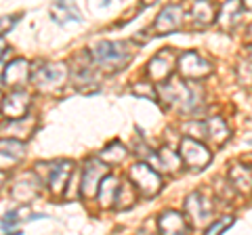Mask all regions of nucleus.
<instances>
[{
  "label": "nucleus",
  "instance_id": "1",
  "mask_svg": "<svg viewBox=\"0 0 252 235\" xmlns=\"http://www.w3.org/2000/svg\"><path fill=\"white\" fill-rule=\"evenodd\" d=\"M200 86L195 80H185V78H172L168 76L158 86V97L166 107L179 109L181 114H191L200 103Z\"/></svg>",
  "mask_w": 252,
  "mask_h": 235
},
{
  "label": "nucleus",
  "instance_id": "2",
  "mask_svg": "<svg viewBox=\"0 0 252 235\" xmlns=\"http://www.w3.org/2000/svg\"><path fill=\"white\" fill-rule=\"evenodd\" d=\"M94 65H99L105 74H116L124 69L135 57V49L124 40H101L91 51Z\"/></svg>",
  "mask_w": 252,
  "mask_h": 235
},
{
  "label": "nucleus",
  "instance_id": "3",
  "mask_svg": "<svg viewBox=\"0 0 252 235\" xmlns=\"http://www.w3.org/2000/svg\"><path fill=\"white\" fill-rule=\"evenodd\" d=\"M128 181L137 187L139 195L143 198H154L162 189V176L152 164L147 162H137L135 166L128 170Z\"/></svg>",
  "mask_w": 252,
  "mask_h": 235
},
{
  "label": "nucleus",
  "instance_id": "4",
  "mask_svg": "<svg viewBox=\"0 0 252 235\" xmlns=\"http://www.w3.org/2000/svg\"><path fill=\"white\" fill-rule=\"evenodd\" d=\"M179 155H181V162H183L185 166L189 170H193V172H202L212 162L210 147L200 143L195 137H183L181 139Z\"/></svg>",
  "mask_w": 252,
  "mask_h": 235
},
{
  "label": "nucleus",
  "instance_id": "5",
  "mask_svg": "<svg viewBox=\"0 0 252 235\" xmlns=\"http://www.w3.org/2000/svg\"><path fill=\"white\" fill-rule=\"evenodd\" d=\"M177 69H179L181 78H185V80H202V78L210 76L212 65L200 53L187 51L181 55V57H177Z\"/></svg>",
  "mask_w": 252,
  "mask_h": 235
},
{
  "label": "nucleus",
  "instance_id": "6",
  "mask_svg": "<svg viewBox=\"0 0 252 235\" xmlns=\"http://www.w3.org/2000/svg\"><path fill=\"white\" fill-rule=\"evenodd\" d=\"M67 80V67L63 63H49L42 65L34 74V84L42 92H57Z\"/></svg>",
  "mask_w": 252,
  "mask_h": 235
},
{
  "label": "nucleus",
  "instance_id": "7",
  "mask_svg": "<svg viewBox=\"0 0 252 235\" xmlns=\"http://www.w3.org/2000/svg\"><path fill=\"white\" fill-rule=\"evenodd\" d=\"M175 69H177V53L172 49H164L147 63L145 74H147L149 80L162 82V80H166L168 76H172Z\"/></svg>",
  "mask_w": 252,
  "mask_h": 235
},
{
  "label": "nucleus",
  "instance_id": "8",
  "mask_svg": "<svg viewBox=\"0 0 252 235\" xmlns=\"http://www.w3.org/2000/svg\"><path fill=\"white\" fill-rule=\"evenodd\" d=\"M107 172H109V166L103 160H89L86 162V166L82 170V183H80L84 198H93V195H97L101 178H103Z\"/></svg>",
  "mask_w": 252,
  "mask_h": 235
},
{
  "label": "nucleus",
  "instance_id": "9",
  "mask_svg": "<svg viewBox=\"0 0 252 235\" xmlns=\"http://www.w3.org/2000/svg\"><path fill=\"white\" fill-rule=\"evenodd\" d=\"M185 212L189 216V221H191L189 225L200 227L212 216V202L208 198H204L200 191H195V193L189 195L187 202H185Z\"/></svg>",
  "mask_w": 252,
  "mask_h": 235
},
{
  "label": "nucleus",
  "instance_id": "10",
  "mask_svg": "<svg viewBox=\"0 0 252 235\" xmlns=\"http://www.w3.org/2000/svg\"><path fill=\"white\" fill-rule=\"evenodd\" d=\"M183 21V11L177 4H168L164 6L162 13L158 15V19L154 21V34L156 36H168L172 32H177Z\"/></svg>",
  "mask_w": 252,
  "mask_h": 235
},
{
  "label": "nucleus",
  "instance_id": "11",
  "mask_svg": "<svg viewBox=\"0 0 252 235\" xmlns=\"http://www.w3.org/2000/svg\"><path fill=\"white\" fill-rule=\"evenodd\" d=\"M202 124H204V139H206L212 147L219 149V147H223L227 141H229V137H231L229 126H227V122L220 116L210 118V120L202 122Z\"/></svg>",
  "mask_w": 252,
  "mask_h": 235
},
{
  "label": "nucleus",
  "instance_id": "12",
  "mask_svg": "<svg viewBox=\"0 0 252 235\" xmlns=\"http://www.w3.org/2000/svg\"><path fill=\"white\" fill-rule=\"evenodd\" d=\"M49 166H51V175L46 178V183H49L53 195H63L65 193L69 176H72V162L63 160L57 164H49Z\"/></svg>",
  "mask_w": 252,
  "mask_h": 235
},
{
  "label": "nucleus",
  "instance_id": "13",
  "mask_svg": "<svg viewBox=\"0 0 252 235\" xmlns=\"http://www.w3.org/2000/svg\"><path fill=\"white\" fill-rule=\"evenodd\" d=\"M26 158V143L19 139H0V168L17 164Z\"/></svg>",
  "mask_w": 252,
  "mask_h": 235
},
{
  "label": "nucleus",
  "instance_id": "14",
  "mask_svg": "<svg viewBox=\"0 0 252 235\" xmlns=\"http://www.w3.org/2000/svg\"><path fill=\"white\" fill-rule=\"evenodd\" d=\"M28 107H30V95L26 90H21V88H15L9 97L2 99V112H4V116L9 118V120L26 116Z\"/></svg>",
  "mask_w": 252,
  "mask_h": 235
},
{
  "label": "nucleus",
  "instance_id": "15",
  "mask_svg": "<svg viewBox=\"0 0 252 235\" xmlns=\"http://www.w3.org/2000/svg\"><path fill=\"white\" fill-rule=\"evenodd\" d=\"M158 227H160L162 233H187L191 229V225L187 223V218L177 212V210H166V212H162L160 218H158Z\"/></svg>",
  "mask_w": 252,
  "mask_h": 235
},
{
  "label": "nucleus",
  "instance_id": "16",
  "mask_svg": "<svg viewBox=\"0 0 252 235\" xmlns=\"http://www.w3.org/2000/svg\"><path fill=\"white\" fill-rule=\"evenodd\" d=\"M227 176H229V183L240 193H244V195L252 193V166L250 164H231Z\"/></svg>",
  "mask_w": 252,
  "mask_h": 235
},
{
  "label": "nucleus",
  "instance_id": "17",
  "mask_svg": "<svg viewBox=\"0 0 252 235\" xmlns=\"http://www.w3.org/2000/svg\"><path fill=\"white\" fill-rule=\"evenodd\" d=\"M217 15H219V9L212 0H195L191 6V19L200 28H206L210 23H215Z\"/></svg>",
  "mask_w": 252,
  "mask_h": 235
},
{
  "label": "nucleus",
  "instance_id": "18",
  "mask_svg": "<svg viewBox=\"0 0 252 235\" xmlns=\"http://www.w3.org/2000/svg\"><path fill=\"white\" fill-rule=\"evenodd\" d=\"M4 78V84L6 86H13V88H19L21 84L28 82L30 78V65L26 59H15L13 63L6 65V69L2 72Z\"/></svg>",
  "mask_w": 252,
  "mask_h": 235
},
{
  "label": "nucleus",
  "instance_id": "19",
  "mask_svg": "<svg viewBox=\"0 0 252 235\" xmlns=\"http://www.w3.org/2000/svg\"><path fill=\"white\" fill-rule=\"evenodd\" d=\"M40 187H42V181L38 178L34 172H30L28 176H21L17 183L13 187V198L15 200H32L40 193Z\"/></svg>",
  "mask_w": 252,
  "mask_h": 235
},
{
  "label": "nucleus",
  "instance_id": "20",
  "mask_svg": "<svg viewBox=\"0 0 252 235\" xmlns=\"http://www.w3.org/2000/svg\"><path fill=\"white\" fill-rule=\"evenodd\" d=\"M36 128V118L32 116H21V118H13L9 120V124L2 128V132L6 137H13V139H19L23 141L26 137H30Z\"/></svg>",
  "mask_w": 252,
  "mask_h": 235
},
{
  "label": "nucleus",
  "instance_id": "21",
  "mask_svg": "<svg viewBox=\"0 0 252 235\" xmlns=\"http://www.w3.org/2000/svg\"><path fill=\"white\" fill-rule=\"evenodd\" d=\"M242 13H244L242 0H229V2L223 6V11H219L217 21L220 23V28H223V29H233L240 23Z\"/></svg>",
  "mask_w": 252,
  "mask_h": 235
},
{
  "label": "nucleus",
  "instance_id": "22",
  "mask_svg": "<svg viewBox=\"0 0 252 235\" xmlns=\"http://www.w3.org/2000/svg\"><path fill=\"white\" fill-rule=\"evenodd\" d=\"M118 178L114 175H107L101 178V183H99V189H97V200L99 204L103 208H109V206H114V202H116V193H118Z\"/></svg>",
  "mask_w": 252,
  "mask_h": 235
},
{
  "label": "nucleus",
  "instance_id": "23",
  "mask_svg": "<svg viewBox=\"0 0 252 235\" xmlns=\"http://www.w3.org/2000/svg\"><path fill=\"white\" fill-rule=\"evenodd\" d=\"M53 19L59 23H69V21L80 19V13H78V9L74 6V0H55Z\"/></svg>",
  "mask_w": 252,
  "mask_h": 235
},
{
  "label": "nucleus",
  "instance_id": "24",
  "mask_svg": "<svg viewBox=\"0 0 252 235\" xmlns=\"http://www.w3.org/2000/svg\"><path fill=\"white\" fill-rule=\"evenodd\" d=\"M156 160H158V166H154L156 170H164V172H177L181 168V155L177 151H172L170 147H162L160 151L156 153Z\"/></svg>",
  "mask_w": 252,
  "mask_h": 235
},
{
  "label": "nucleus",
  "instance_id": "25",
  "mask_svg": "<svg viewBox=\"0 0 252 235\" xmlns=\"http://www.w3.org/2000/svg\"><path fill=\"white\" fill-rule=\"evenodd\" d=\"M137 198H139V191H137V187L132 185L130 181L120 183V185H118V193H116L114 206H116L118 210L132 208V206H135V202H137Z\"/></svg>",
  "mask_w": 252,
  "mask_h": 235
},
{
  "label": "nucleus",
  "instance_id": "26",
  "mask_svg": "<svg viewBox=\"0 0 252 235\" xmlns=\"http://www.w3.org/2000/svg\"><path fill=\"white\" fill-rule=\"evenodd\" d=\"M126 155H128V149H126L120 141H112V143L99 153V158L103 160L107 166H118V164H122L126 160Z\"/></svg>",
  "mask_w": 252,
  "mask_h": 235
},
{
  "label": "nucleus",
  "instance_id": "27",
  "mask_svg": "<svg viewBox=\"0 0 252 235\" xmlns=\"http://www.w3.org/2000/svg\"><path fill=\"white\" fill-rule=\"evenodd\" d=\"M235 223V218L233 216H223V218H219V221H215V223H210L208 227H206V233L208 235H217V233H223V231H227L229 227Z\"/></svg>",
  "mask_w": 252,
  "mask_h": 235
},
{
  "label": "nucleus",
  "instance_id": "28",
  "mask_svg": "<svg viewBox=\"0 0 252 235\" xmlns=\"http://www.w3.org/2000/svg\"><path fill=\"white\" fill-rule=\"evenodd\" d=\"M4 53H6V40H4L2 36H0V57H2Z\"/></svg>",
  "mask_w": 252,
  "mask_h": 235
},
{
  "label": "nucleus",
  "instance_id": "29",
  "mask_svg": "<svg viewBox=\"0 0 252 235\" xmlns=\"http://www.w3.org/2000/svg\"><path fill=\"white\" fill-rule=\"evenodd\" d=\"M4 181H6V172H4V168H0V189H2Z\"/></svg>",
  "mask_w": 252,
  "mask_h": 235
},
{
  "label": "nucleus",
  "instance_id": "30",
  "mask_svg": "<svg viewBox=\"0 0 252 235\" xmlns=\"http://www.w3.org/2000/svg\"><path fill=\"white\" fill-rule=\"evenodd\" d=\"M242 4H244V9L252 11V0H242Z\"/></svg>",
  "mask_w": 252,
  "mask_h": 235
},
{
  "label": "nucleus",
  "instance_id": "31",
  "mask_svg": "<svg viewBox=\"0 0 252 235\" xmlns=\"http://www.w3.org/2000/svg\"><path fill=\"white\" fill-rule=\"evenodd\" d=\"M246 40H248V42L252 44V26L248 28V32H246Z\"/></svg>",
  "mask_w": 252,
  "mask_h": 235
},
{
  "label": "nucleus",
  "instance_id": "32",
  "mask_svg": "<svg viewBox=\"0 0 252 235\" xmlns=\"http://www.w3.org/2000/svg\"><path fill=\"white\" fill-rule=\"evenodd\" d=\"M0 109H2V95H0Z\"/></svg>",
  "mask_w": 252,
  "mask_h": 235
},
{
  "label": "nucleus",
  "instance_id": "33",
  "mask_svg": "<svg viewBox=\"0 0 252 235\" xmlns=\"http://www.w3.org/2000/svg\"><path fill=\"white\" fill-rule=\"evenodd\" d=\"M248 57H250V61H252V46H250V55H248Z\"/></svg>",
  "mask_w": 252,
  "mask_h": 235
},
{
  "label": "nucleus",
  "instance_id": "34",
  "mask_svg": "<svg viewBox=\"0 0 252 235\" xmlns=\"http://www.w3.org/2000/svg\"><path fill=\"white\" fill-rule=\"evenodd\" d=\"M248 160H252V155H248Z\"/></svg>",
  "mask_w": 252,
  "mask_h": 235
}]
</instances>
